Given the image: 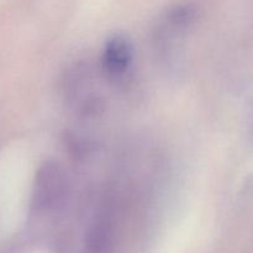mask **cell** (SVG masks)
<instances>
[{
  "mask_svg": "<svg viewBox=\"0 0 253 253\" xmlns=\"http://www.w3.org/2000/svg\"><path fill=\"white\" fill-rule=\"evenodd\" d=\"M168 21L177 27H185L194 20L195 11L190 6H178L170 10L168 14Z\"/></svg>",
  "mask_w": 253,
  "mask_h": 253,
  "instance_id": "obj_4",
  "label": "cell"
},
{
  "mask_svg": "<svg viewBox=\"0 0 253 253\" xmlns=\"http://www.w3.org/2000/svg\"><path fill=\"white\" fill-rule=\"evenodd\" d=\"M132 49L127 39L115 36L106 43L103 54V67L110 76H121L128 68Z\"/></svg>",
  "mask_w": 253,
  "mask_h": 253,
  "instance_id": "obj_2",
  "label": "cell"
},
{
  "mask_svg": "<svg viewBox=\"0 0 253 253\" xmlns=\"http://www.w3.org/2000/svg\"><path fill=\"white\" fill-rule=\"evenodd\" d=\"M111 249V229L109 222L98 221L88 236L86 253H109Z\"/></svg>",
  "mask_w": 253,
  "mask_h": 253,
  "instance_id": "obj_3",
  "label": "cell"
},
{
  "mask_svg": "<svg viewBox=\"0 0 253 253\" xmlns=\"http://www.w3.org/2000/svg\"><path fill=\"white\" fill-rule=\"evenodd\" d=\"M67 190L64 169L53 161H47L39 168L32 192V207L39 211L52 209L63 200Z\"/></svg>",
  "mask_w": 253,
  "mask_h": 253,
  "instance_id": "obj_1",
  "label": "cell"
}]
</instances>
